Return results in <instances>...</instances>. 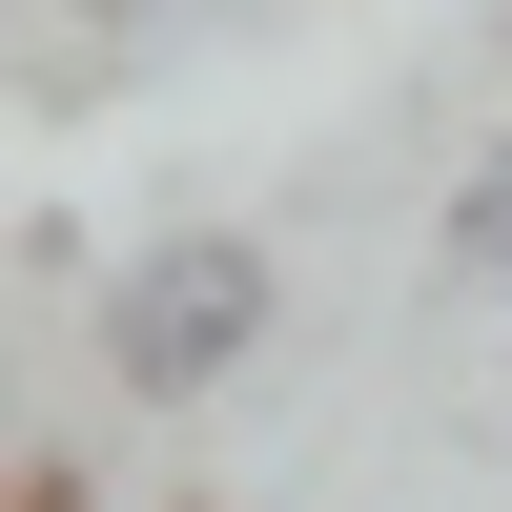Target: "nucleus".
I'll return each mask as SVG.
<instances>
[{
	"label": "nucleus",
	"mask_w": 512,
	"mask_h": 512,
	"mask_svg": "<svg viewBox=\"0 0 512 512\" xmlns=\"http://www.w3.org/2000/svg\"><path fill=\"white\" fill-rule=\"evenodd\" d=\"M246 328H267V267H246L226 226H205V246H144V267L103 287V369H123V390H205Z\"/></svg>",
	"instance_id": "nucleus-1"
},
{
	"label": "nucleus",
	"mask_w": 512,
	"mask_h": 512,
	"mask_svg": "<svg viewBox=\"0 0 512 512\" xmlns=\"http://www.w3.org/2000/svg\"><path fill=\"white\" fill-rule=\"evenodd\" d=\"M451 267H472V287H492V308H512V144L472 164V185H451Z\"/></svg>",
	"instance_id": "nucleus-2"
},
{
	"label": "nucleus",
	"mask_w": 512,
	"mask_h": 512,
	"mask_svg": "<svg viewBox=\"0 0 512 512\" xmlns=\"http://www.w3.org/2000/svg\"><path fill=\"white\" fill-rule=\"evenodd\" d=\"M103 21H123V41H144V21H205V0H103Z\"/></svg>",
	"instance_id": "nucleus-3"
}]
</instances>
